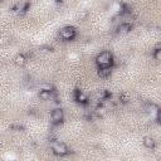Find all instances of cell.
<instances>
[{
	"label": "cell",
	"mask_w": 161,
	"mask_h": 161,
	"mask_svg": "<svg viewBox=\"0 0 161 161\" xmlns=\"http://www.w3.org/2000/svg\"><path fill=\"white\" fill-rule=\"evenodd\" d=\"M111 68L109 67H99V72H98V75L102 77V78H107L111 75Z\"/></svg>",
	"instance_id": "cell-6"
},
{
	"label": "cell",
	"mask_w": 161,
	"mask_h": 161,
	"mask_svg": "<svg viewBox=\"0 0 161 161\" xmlns=\"http://www.w3.org/2000/svg\"><path fill=\"white\" fill-rule=\"evenodd\" d=\"M96 62L99 67H109L112 63V55L109 52H102L97 55Z\"/></svg>",
	"instance_id": "cell-1"
},
{
	"label": "cell",
	"mask_w": 161,
	"mask_h": 161,
	"mask_svg": "<svg viewBox=\"0 0 161 161\" xmlns=\"http://www.w3.org/2000/svg\"><path fill=\"white\" fill-rule=\"evenodd\" d=\"M131 30V25L128 23H122L119 26H118V31L119 33H128Z\"/></svg>",
	"instance_id": "cell-8"
},
{
	"label": "cell",
	"mask_w": 161,
	"mask_h": 161,
	"mask_svg": "<svg viewBox=\"0 0 161 161\" xmlns=\"http://www.w3.org/2000/svg\"><path fill=\"white\" fill-rule=\"evenodd\" d=\"M75 99L78 101V102H80V103H86L88 99H87V97L80 92V91H77L75 92Z\"/></svg>",
	"instance_id": "cell-9"
},
{
	"label": "cell",
	"mask_w": 161,
	"mask_h": 161,
	"mask_svg": "<svg viewBox=\"0 0 161 161\" xmlns=\"http://www.w3.org/2000/svg\"><path fill=\"white\" fill-rule=\"evenodd\" d=\"M52 150H53V152L55 155H59V156H63V155L68 153V147L63 142H53Z\"/></svg>",
	"instance_id": "cell-3"
},
{
	"label": "cell",
	"mask_w": 161,
	"mask_h": 161,
	"mask_svg": "<svg viewBox=\"0 0 161 161\" xmlns=\"http://www.w3.org/2000/svg\"><path fill=\"white\" fill-rule=\"evenodd\" d=\"M142 142H143V146H145L146 148H153V147H155V141H153V138H151V137H145Z\"/></svg>",
	"instance_id": "cell-7"
},
{
	"label": "cell",
	"mask_w": 161,
	"mask_h": 161,
	"mask_svg": "<svg viewBox=\"0 0 161 161\" xmlns=\"http://www.w3.org/2000/svg\"><path fill=\"white\" fill-rule=\"evenodd\" d=\"M59 36L64 40H70L75 36V29L73 26H64L59 31Z\"/></svg>",
	"instance_id": "cell-2"
},
{
	"label": "cell",
	"mask_w": 161,
	"mask_h": 161,
	"mask_svg": "<svg viewBox=\"0 0 161 161\" xmlns=\"http://www.w3.org/2000/svg\"><path fill=\"white\" fill-rule=\"evenodd\" d=\"M153 57H155L157 60H161V49H156L155 53H153Z\"/></svg>",
	"instance_id": "cell-11"
},
{
	"label": "cell",
	"mask_w": 161,
	"mask_h": 161,
	"mask_svg": "<svg viewBox=\"0 0 161 161\" xmlns=\"http://www.w3.org/2000/svg\"><path fill=\"white\" fill-rule=\"evenodd\" d=\"M39 96H40V98H42V99H45V101H49V99H53V98H54V96H53V91L40 89Z\"/></svg>",
	"instance_id": "cell-5"
},
{
	"label": "cell",
	"mask_w": 161,
	"mask_h": 161,
	"mask_svg": "<svg viewBox=\"0 0 161 161\" xmlns=\"http://www.w3.org/2000/svg\"><path fill=\"white\" fill-rule=\"evenodd\" d=\"M15 63H16L18 65H23V64L25 63V57H24L23 54L16 55V58H15Z\"/></svg>",
	"instance_id": "cell-10"
},
{
	"label": "cell",
	"mask_w": 161,
	"mask_h": 161,
	"mask_svg": "<svg viewBox=\"0 0 161 161\" xmlns=\"http://www.w3.org/2000/svg\"><path fill=\"white\" fill-rule=\"evenodd\" d=\"M50 117H52V119H53L54 123H59V122H62V119H63V111H62L60 108H55V109L52 111Z\"/></svg>",
	"instance_id": "cell-4"
}]
</instances>
